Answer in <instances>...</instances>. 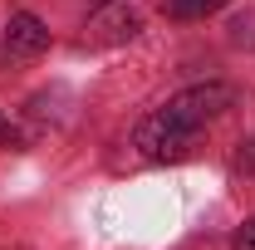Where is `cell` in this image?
<instances>
[{
	"label": "cell",
	"mask_w": 255,
	"mask_h": 250,
	"mask_svg": "<svg viewBox=\"0 0 255 250\" xmlns=\"http://www.w3.org/2000/svg\"><path fill=\"white\" fill-rule=\"evenodd\" d=\"M0 142H15V127L5 123V118H0Z\"/></svg>",
	"instance_id": "cell-7"
},
{
	"label": "cell",
	"mask_w": 255,
	"mask_h": 250,
	"mask_svg": "<svg viewBox=\"0 0 255 250\" xmlns=\"http://www.w3.org/2000/svg\"><path fill=\"white\" fill-rule=\"evenodd\" d=\"M196 132L201 127L182 123L172 108H157V113H147L142 123L132 127V147L147 157V162H182L196 147Z\"/></svg>",
	"instance_id": "cell-1"
},
{
	"label": "cell",
	"mask_w": 255,
	"mask_h": 250,
	"mask_svg": "<svg viewBox=\"0 0 255 250\" xmlns=\"http://www.w3.org/2000/svg\"><path fill=\"white\" fill-rule=\"evenodd\" d=\"M236 250H255V221H246V226L236 231Z\"/></svg>",
	"instance_id": "cell-6"
},
{
	"label": "cell",
	"mask_w": 255,
	"mask_h": 250,
	"mask_svg": "<svg viewBox=\"0 0 255 250\" xmlns=\"http://www.w3.org/2000/svg\"><path fill=\"white\" fill-rule=\"evenodd\" d=\"M5 49H10L15 59H34V54H44V49H49V30H44V20H34L30 10L10 15V25H5Z\"/></svg>",
	"instance_id": "cell-4"
},
{
	"label": "cell",
	"mask_w": 255,
	"mask_h": 250,
	"mask_svg": "<svg viewBox=\"0 0 255 250\" xmlns=\"http://www.w3.org/2000/svg\"><path fill=\"white\" fill-rule=\"evenodd\" d=\"M231 103H236V94H231L226 84H196V89H182V94L172 98L167 108H172L182 123L201 127V123H211V118H221Z\"/></svg>",
	"instance_id": "cell-2"
},
{
	"label": "cell",
	"mask_w": 255,
	"mask_h": 250,
	"mask_svg": "<svg viewBox=\"0 0 255 250\" xmlns=\"http://www.w3.org/2000/svg\"><path fill=\"white\" fill-rule=\"evenodd\" d=\"M137 30H142L137 10H128V5H118V0H108V5L94 15V25H89V39H94V44H123V39H132Z\"/></svg>",
	"instance_id": "cell-3"
},
{
	"label": "cell",
	"mask_w": 255,
	"mask_h": 250,
	"mask_svg": "<svg viewBox=\"0 0 255 250\" xmlns=\"http://www.w3.org/2000/svg\"><path fill=\"white\" fill-rule=\"evenodd\" d=\"M226 0H162V10L167 15H177V20H196V15H211V10H221Z\"/></svg>",
	"instance_id": "cell-5"
},
{
	"label": "cell",
	"mask_w": 255,
	"mask_h": 250,
	"mask_svg": "<svg viewBox=\"0 0 255 250\" xmlns=\"http://www.w3.org/2000/svg\"><path fill=\"white\" fill-rule=\"evenodd\" d=\"M94 5H108V0H94Z\"/></svg>",
	"instance_id": "cell-8"
}]
</instances>
